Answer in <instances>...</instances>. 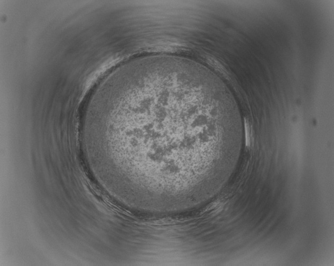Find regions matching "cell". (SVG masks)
<instances>
[{"instance_id": "6da1fadb", "label": "cell", "mask_w": 334, "mask_h": 266, "mask_svg": "<svg viewBox=\"0 0 334 266\" xmlns=\"http://www.w3.org/2000/svg\"><path fill=\"white\" fill-rule=\"evenodd\" d=\"M244 129H245V142L246 146H250L251 144V136H250V131L249 123L246 120L244 121Z\"/></svg>"}]
</instances>
